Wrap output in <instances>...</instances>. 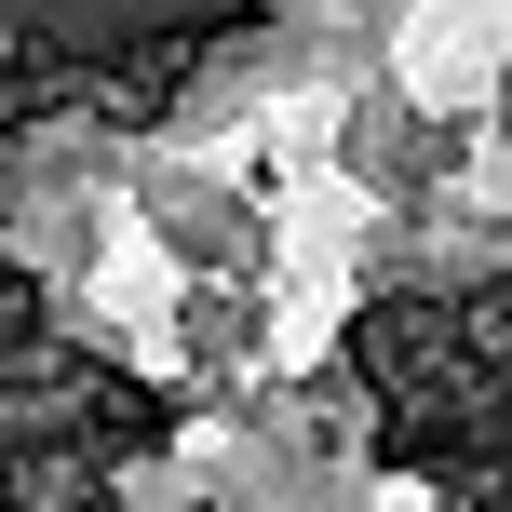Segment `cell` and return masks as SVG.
Listing matches in <instances>:
<instances>
[{"label": "cell", "mask_w": 512, "mask_h": 512, "mask_svg": "<svg viewBox=\"0 0 512 512\" xmlns=\"http://www.w3.org/2000/svg\"><path fill=\"white\" fill-rule=\"evenodd\" d=\"M41 324H54V297L27 270H0V351H41Z\"/></svg>", "instance_id": "1"}]
</instances>
